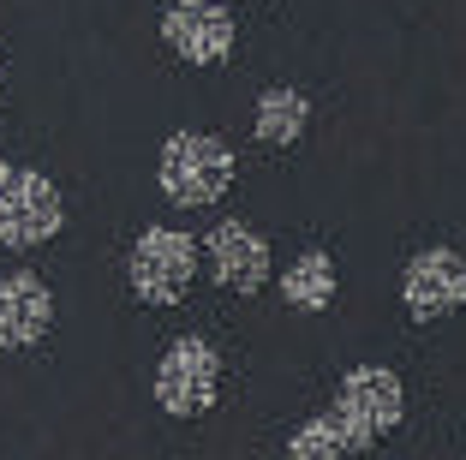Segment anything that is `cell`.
<instances>
[{
	"label": "cell",
	"mask_w": 466,
	"mask_h": 460,
	"mask_svg": "<svg viewBox=\"0 0 466 460\" xmlns=\"http://www.w3.org/2000/svg\"><path fill=\"white\" fill-rule=\"evenodd\" d=\"M341 455H347V443H341L329 413H311V419L288 436V460H341Z\"/></svg>",
	"instance_id": "obj_12"
},
{
	"label": "cell",
	"mask_w": 466,
	"mask_h": 460,
	"mask_svg": "<svg viewBox=\"0 0 466 460\" xmlns=\"http://www.w3.org/2000/svg\"><path fill=\"white\" fill-rule=\"evenodd\" d=\"M156 179L174 203L198 210V203H216L233 179V149L209 132H174L162 144V162H156Z\"/></svg>",
	"instance_id": "obj_2"
},
{
	"label": "cell",
	"mask_w": 466,
	"mask_h": 460,
	"mask_svg": "<svg viewBox=\"0 0 466 460\" xmlns=\"http://www.w3.org/2000/svg\"><path fill=\"white\" fill-rule=\"evenodd\" d=\"M198 251L192 233L179 228H144L132 245V263H126V275H132V293L144 299V305H179V299L192 293V275H198Z\"/></svg>",
	"instance_id": "obj_3"
},
{
	"label": "cell",
	"mask_w": 466,
	"mask_h": 460,
	"mask_svg": "<svg viewBox=\"0 0 466 460\" xmlns=\"http://www.w3.org/2000/svg\"><path fill=\"white\" fill-rule=\"evenodd\" d=\"M60 228H66V203H60V191L42 174H30V168L0 162V245L30 251V245L55 240Z\"/></svg>",
	"instance_id": "obj_4"
},
{
	"label": "cell",
	"mask_w": 466,
	"mask_h": 460,
	"mask_svg": "<svg viewBox=\"0 0 466 460\" xmlns=\"http://www.w3.org/2000/svg\"><path fill=\"white\" fill-rule=\"evenodd\" d=\"M400 299H407L412 317L461 312V305H466V263H461V251H449V245L419 251V258L407 263V275H400Z\"/></svg>",
	"instance_id": "obj_7"
},
{
	"label": "cell",
	"mask_w": 466,
	"mask_h": 460,
	"mask_svg": "<svg viewBox=\"0 0 466 460\" xmlns=\"http://www.w3.org/2000/svg\"><path fill=\"white\" fill-rule=\"evenodd\" d=\"M48 323H55V299H48V287H42L30 270L6 275V281H0V353L36 347V341L48 335Z\"/></svg>",
	"instance_id": "obj_9"
},
{
	"label": "cell",
	"mask_w": 466,
	"mask_h": 460,
	"mask_svg": "<svg viewBox=\"0 0 466 460\" xmlns=\"http://www.w3.org/2000/svg\"><path fill=\"white\" fill-rule=\"evenodd\" d=\"M281 299L293 312H329L335 305V263L329 251H299L281 275Z\"/></svg>",
	"instance_id": "obj_10"
},
{
	"label": "cell",
	"mask_w": 466,
	"mask_h": 460,
	"mask_svg": "<svg viewBox=\"0 0 466 460\" xmlns=\"http://www.w3.org/2000/svg\"><path fill=\"white\" fill-rule=\"evenodd\" d=\"M216 389H221V359L204 347V341H174V347L162 353V365H156V401H162V413H174V419H198V413H209L216 406Z\"/></svg>",
	"instance_id": "obj_5"
},
{
	"label": "cell",
	"mask_w": 466,
	"mask_h": 460,
	"mask_svg": "<svg viewBox=\"0 0 466 460\" xmlns=\"http://www.w3.org/2000/svg\"><path fill=\"white\" fill-rule=\"evenodd\" d=\"M162 36L179 60L192 66H221L233 55V18L221 13L216 0H167L162 13Z\"/></svg>",
	"instance_id": "obj_6"
},
{
	"label": "cell",
	"mask_w": 466,
	"mask_h": 460,
	"mask_svg": "<svg viewBox=\"0 0 466 460\" xmlns=\"http://www.w3.org/2000/svg\"><path fill=\"white\" fill-rule=\"evenodd\" d=\"M204 258H209V275H216L228 293H258V287L269 281V245H263V233L246 228V221H221L204 240Z\"/></svg>",
	"instance_id": "obj_8"
},
{
	"label": "cell",
	"mask_w": 466,
	"mask_h": 460,
	"mask_svg": "<svg viewBox=\"0 0 466 460\" xmlns=\"http://www.w3.org/2000/svg\"><path fill=\"white\" fill-rule=\"evenodd\" d=\"M305 120H311V102H305L299 90H288V84H275V90L258 96V138L275 149H288L293 138L305 132Z\"/></svg>",
	"instance_id": "obj_11"
},
{
	"label": "cell",
	"mask_w": 466,
	"mask_h": 460,
	"mask_svg": "<svg viewBox=\"0 0 466 460\" xmlns=\"http://www.w3.org/2000/svg\"><path fill=\"white\" fill-rule=\"evenodd\" d=\"M400 413H407V389H400V377L389 365H353L341 377V389H335V406H329L347 455L383 443V436L400 424Z\"/></svg>",
	"instance_id": "obj_1"
}]
</instances>
